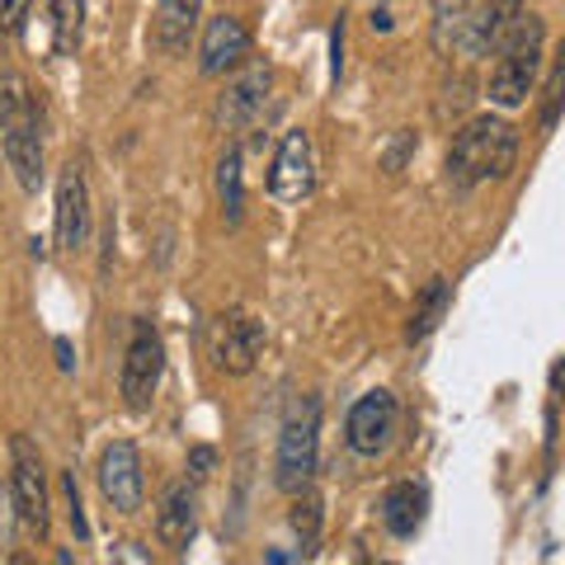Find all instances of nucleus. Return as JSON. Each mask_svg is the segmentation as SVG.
I'll use <instances>...</instances> for the list:
<instances>
[{
  "mask_svg": "<svg viewBox=\"0 0 565 565\" xmlns=\"http://www.w3.org/2000/svg\"><path fill=\"white\" fill-rule=\"evenodd\" d=\"M542 43H546V29L537 14L527 10H509V20L494 33V66H490V85L486 95L490 104L500 109H519V104L533 95V81H537V66H542Z\"/></svg>",
  "mask_w": 565,
  "mask_h": 565,
  "instance_id": "nucleus-1",
  "label": "nucleus"
},
{
  "mask_svg": "<svg viewBox=\"0 0 565 565\" xmlns=\"http://www.w3.org/2000/svg\"><path fill=\"white\" fill-rule=\"evenodd\" d=\"M519 161V132L514 122L481 114L471 118L467 128H457L452 147H448V184L452 189H476L486 180H504Z\"/></svg>",
  "mask_w": 565,
  "mask_h": 565,
  "instance_id": "nucleus-2",
  "label": "nucleus"
},
{
  "mask_svg": "<svg viewBox=\"0 0 565 565\" xmlns=\"http://www.w3.org/2000/svg\"><path fill=\"white\" fill-rule=\"evenodd\" d=\"M0 151L24 193L43 189V132L20 81H6V95H0Z\"/></svg>",
  "mask_w": 565,
  "mask_h": 565,
  "instance_id": "nucleus-3",
  "label": "nucleus"
},
{
  "mask_svg": "<svg viewBox=\"0 0 565 565\" xmlns=\"http://www.w3.org/2000/svg\"><path fill=\"white\" fill-rule=\"evenodd\" d=\"M316 448H321V396H297L288 405L274 457V481L278 490H302L316 476Z\"/></svg>",
  "mask_w": 565,
  "mask_h": 565,
  "instance_id": "nucleus-4",
  "label": "nucleus"
},
{
  "mask_svg": "<svg viewBox=\"0 0 565 565\" xmlns=\"http://www.w3.org/2000/svg\"><path fill=\"white\" fill-rule=\"evenodd\" d=\"M161 373H166V344H161V334H156L151 321H137L132 326V340H128V353H122V373H118L122 405H128L132 415L151 411L156 386H161Z\"/></svg>",
  "mask_w": 565,
  "mask_h": 565,
  "instance_id": "nucleus-5",
  "label": "nucleus"
},
{
  "mask_svg": "<svg viewBox=\"0 0 565 565\" xmlns=\"http://www.w3.org/2000/svg\"><path fill=\"white\" fill-rule=\"evenodd\" d=\"M10 500H14V514L29 527L33 537H47V471H43V457L39 448L29 444L24 434L10 438Z\"/></svg>",
  "mask_w": 565,
  "mask_h": 565,
  "instance_id": "nucleus-6",
  "label": "nucleus"
},
{
  "mask_svg": "<svg viewBox=\"0 0 565 565\" xmlns=\"http://www.w3.org/2000/svg\"><path fill=\"white\" fill-rule=\"evenodd\" d=\"M274 71L264 57H241V71L226 81V90L217 99V122L222 132H245L264 114V95H269Z\"/></svg>",
  "mask_w": 565,
  "mask_h": 565,
  "instance_id": "nucleus-7",
  "label": "nucleus"
},
{
  "mask_svg": "<svg viewBox=\"0 0 565 565\" xmlns=\"http://www.w3.org/2000/svg\"><path fill=\"white\" fill-rule=\"evenodd\" d=\"M264 353V326L250 311H226L212 321V363L232 377H245Z\"/></svg>",
  "mask_w": 565,
  "mask_h": 565,
  "instance_id": "nucleus-8",
  "label": "nucleus"
},
{
  "mask_svg": "<svg viewBox=\"0 0 565 565\" xmlns=\"http://www.w3.org/2000/svg\"><path fill=\"white\" fill-rule=\"evenodd\" d=\"M311 189H316L311 137H307V128H292L278 141V156H274V170H269V193L278 203H302V199H311Z\"/></svg>",
  "mask_w": 565,
  "mask_h": 565,
  "instance_id": "nucleus-9",
  "label": "nucleus"
},
{
  "mask_svg": "<svg viewBox=\"0 0 565 565\" xmlns=\"http://www.w3.org/2000/svg\"><path fill=\"white\" fill-rule=\"evenodd\" d=\"M396 434V401L392 392H363L359 401L349 405L344 419V438L359 457H377Z\"/></svg>",
  "mask_w": 565,
  "mask_h": 565,
  "instance_id": "nucleus-10",
  "label": "nucleus"
},
{
  "mask_svg": "<svg viewBox=\"0 0 565 565\" xmlns=\"http://www.w3.org/2000/svg\"><path fill=\"white\" fill-rule=\"evenodd\" d=\"M99 490H104V500L114 504V514H137L141 509V452L137 444H128V438H118V444L104 448L99 457Z\"/></svg>",
  "mask_w": 565,
  "mask_h": 565,
  "instance_id": "nucleus-11",
  "label": "nucleus"
},
{
  "mask_svg": "<svg viewBox=\"0 0 565 565\" xmlns=\"http://www.w3.org/2000/svg\"><path fill=\"white\" fill-rule=\"evenodd\" d=\"M85 241H90V184H85V166L71 161L57 180V245L81 250Z\"/></svg>",
  "mask_w": 565,
  "mask_h": 565,
  "instance_id": "nucleus-12",
  "label": "nucleus"
},
{
  "mask_svg": "<svg viewBox=\"0 0 565 565\" xmlns=\"http://www.w3.org/2000/svg\"><path fill=\"white\" fill-rule=\"evenodd\" d=\"M193 533H199V494H193L189 481L166 486L161 504H156V537L170 552H189Z\"/></svg>",
  "mask_w": 565,
  "mask_h": 565,
  "instance_id": "nucleus-13",
  "label": "nucleus"
},
{
  "mask_svg": "<svg viewBox=\"0 0 565 565\" xmlns=\"http://www.w3.org/2000/svg\"><path fill=\"white\" fill-rule=\"evenodd\" d=\"M241 57H250V29L232 14H217L203 29V47H199V66L203 76H222V71L241 66Z\"/></svg>",
  "mask_w": 565,
  "mask_h": 565,
  "instance_id": "nucleus-14",
  "label": "nucleus"
},
{
  "mask_svg": "<svg viewBox=\"0 0 565 565\" xmlns=\"http://www.w3.org/2000/svg\"><path fill=\"white\" fill-rule=\"evenodd\" d=\"M203 20V0H161L156 6V20H151V43L166 52V57H180L189 52L193 29Z\"/></svg>",
  "mask_w": 565,
  "mask_h": 565,
  "instance_id": "nucleus-15",
  "label": "nucleus"
},
{
  "mask_svg": "<svg viewBox=\"0 0 565 565\" xmlns=\"http://www.w3.org/2000/svg\"><path fill=\"white\" fill-rule=\"evenodd\" d=\"M424 514H429V490L415 481H396L382 500V523L392 537H415L424 527Z\"/></svg>",
  "mask_w": 565,
  "mask_h": 565,
  "instance_id": "nucleus-16",
  "label": "nucleus"
},
{
  "mask_svg": "<svg viewBox=\"0 0 565 565\" xmlns=\"http://www.w3.org/2000/svg\"><path fill=\"white\" fill-rule=\"evenodd\" d=\"M448 302H452L448 278H429V282H424L419 302H415V311H411V326H405V344L429 340V334L438 330V321H444V316H448Z\"/></svg>",
  "mask_w": 565,
  "mask_h": 565,
  "instance_id": "nucleus-17",
  "label": "nucleus"
},
{
  "mask_svg": "<svg viewBox=\"0 0 565 565\" xmlns=\"http://www.w3.org/2000/svg\"><path fill=\"white\" fill-rule=\"evenodd\" d=\"M47 10H52V47H57V57H76L85 39V0H47Z\"/></svg>",
  "mask_w": 565,
  "mask_h": 565,
  "instance_id": "nucleus-18",
  "label": "nucleus"
},
{
  "mask_svg": "<svg viewBox=\"0 0 565 565\" xmlns=\"http://www.w3.org/2000/svg\"><path fill=\"white\" fill-rule=\"evenodd\" d=\"M292 533H297V556H311L316 542H321V494H316L311 486L292 490Z\"/></svg>",
  "mask_w": 565,
  "mask_h": 565,
  "instance_id": "nucleus-19",
  "label": "nucleus"
},
{
  "mask_svg": "<svg viewBox=\"0 0 565 565\" xmlns=\"http://www.w3.org/2000/svg\"><path fill=\"white\" fill-rule=\"evenodd\" d=\"M217 203L226 212V222H241V212H245V174H241V151L232 147L217 161Z\"/></svg>",
  "mask_w": 565,
  "mask_h": 565,
  "instance_id": "nucleus-20",
  "label": "nucleus"
},
{
  "mask_svg": "<svg viewBox=\"0 0 565 565\" xmlns=\"http://www.w3.org/2000/svg\"><path fill=\"white\" fill-rule=\"evenodd\" d=\"M561 90H565V62L552 66V76H546V104H542V128H556L561 118Z\"/></svg>",
  "mask_w": 565,
  "mask_h": 565,
  "instance_id": "nucleus-21",
  "label": "nucleus"
},
{
  "mask_svg": "<svg viewBox=\"0 0 565 565\" xmlns=\"http://www.w3.org/2000/svg\"><path fill=\"white\" fill-rule=\"evenodd\" d=\"M29 6H33V0H0V29H6V33H24Z\"/></svg>",
  "mask_w": 565,
  "mask_h": 565,
  "instance_id": "nucleus-22",
  "label": "nucleus"
},
{
  "mask_svg": "<svg viewBox=\"0 0 565 565\" xmlns=\"http://www.w3.org/2000/svg\"><path fill=\"white\" fill-rule=\"evenodd\" d=\"M66 504H71V527H76V537L85 542L90 537V523H85V509H81V486H76V476L66 471Z\"/></svg>",
  "mask_w": 565,
  "mask_h": 565,
  "instance_id": "nucleus-23",
  "label": "nucleus"
},
{
  "mask_svg": "<svg viewBox=\"0 0 565 565\" xmlns=\"http://www.w3.org/2000/svg\"><path fill=\"white\" fill-rule=\"evenodd\" d=\"M212 462H217V452H212V448H193L189 452V476H193V481H207Z\"/></svg>",
  "mask_w": 565,
  "mask_h": 565,
  "instance_id": "nucleus-24",
  "label": "nucleus"
},
{
  "mask_svg": "<svg viewBox=\"0 0 565 565\" xmlns=\"http://www.w3.org/2000/svg\"><path fill=\"white\" fill-rule=\"evenodd\" d=\"M14 500H10V490H0V546H10V537H14Z\"/></svg>",
  "mask_w": 565,
  "mask_h": 565,
  "instance_id": "nucleus-25",
  "label": "nucleus"
},
{
  "mask_svg": "<svg viewBox=\"0 0 565 565\" xmlns=\"http://www.w3.org/2000/svg\"><path fill=\"white\" fill-rule=\"evenodd\" d=\"M471 0H434V20H457Z\"/></svg>",
  "mask_w": 565,
  "mask_h": 565,
  "instance_id": "nucleus-26",
  "label": "nucleus"
},
{
  "mask_svg": "<svg viewBox=\"0 0 565 565\" xmlns=\"http://www.w3.org/2000/svg\"><path fill=\"white\" fill-rule=\"evenodd\" d=\"M114 556H122V561H147V552H137V546H132V542H122V546H118V552H114Z\"/></svg>",
  "mask_w": 565,
  "mask_h": 565,
  "instance_id": "nucleus-27",
  "label": "nucleus"
},
{
  "mask_svg": "<svg viewBox=\"0 0 565 565\" xmlns=\"http://www.w3.org/2000/svg\"><path fill=\"white\" fill-rule=\"evenodd\" d=\"M57 359H62V373H71V344L57 340Z\"/></svg>",
  "mask_w": 565,
  "mask_h": 565,
  "instance_id": "nucleus-28",
  "label": "nucleus"
},
{
  "mask_svg": "<svg viewBox=\"0 0 565 565\" xmlns=\"http://www.w3.org/2000/svg\"><path fill=\"white\" fill-rule=\"evenodd\" d=\"M264 561H269V565H282V561H297V552H269Z\"/></svg>",
  "mask_w": 565,
  "mask_h": 565,
  "instance_id": "nucleus-29",
  "label": "nucleus"
}]
</instances>
